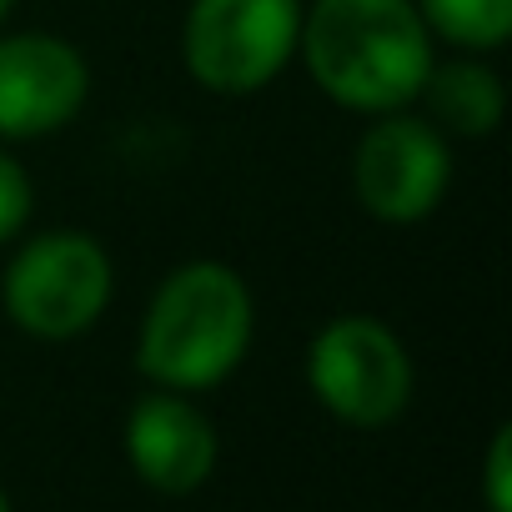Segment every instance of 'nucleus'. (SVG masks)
<instances>
[{
	"instance_id": "1",
	"label": "nucleus",
	"mask_w": 512,
	"mask_h": 512,
	"mask_svg": "<svg viewBox=\"0 0 512 512\" xmlns=\"http://www.w3.org/2000/svg\"><path fill=\"white\" fill-rule=\"evenodd\" d=\"M297 51L312 81L362 116L407 111L432 71V31L412 0H312Z\"/></svg>"
},
{
	"instance_id": "2",
	"label": "nucleus",
	"mask_w": 512,
	"mask_h": 512,
	"mask_svg": "<svg viewBox=\"0 0 512 512\" xmlns=\"http://www.w3.org/2000/svg\"><path fill=\"white\" fill-rule=\"evenodd\" d=\"M251 327L256 307L236 267L181 262L146 302L136 332V367L166 392H206L241 367Z\"/></svg>"
},
{
	"instance_id": "3",
	"label": "nucleus",
	"mask_w": 512,
	"mask_h": 512,
	"mask_svg": "<svg viewBox=\"0 0 512 512\" xmlns=\"http://www.w3.org/2000/svg\"><path fill=\"white\" fill-rule=\"evenodd\" d=\"M111 287V256L91 231H41L11 256L0 302L21 332L41 342H71L101 322Z\"/></svg>"
},
{
	"instance_id": "4",
	"label": "nucleus",
	"mask_w": 512,
	"mask_h": 512,
	"mask_svg": "<svg viewBox=\"0 0 512 512\" xmlns=\"http://www.w3.org/2000/svg\"><path fill=\"white\" fill-rule=\"evenodd\" d=\"M297 36L302 0H191L181 61L196 86L216 96H251L287 71Z\"/></svg>"
},
{
	"instance_id": "5",
	"label": "nucleus",
	"mask_w": 512,
	"mask_h": 512,
	"mask_svg": "<svg viewBox=\"0 0 512 512\" xmlns=\"http://www.w3.org/2000/svg\"><path fill=\"white\" fill-rule=\"evenodd\" d=\"M307 382L317 402L347 427H387L412 402V357L377 317H332L307 347Z\"/></svg>"
},
{
	"instance_id": "6",
	"label": "nucleus",
	"mask_w": 512,
	"mask_h": 512,
	"mask_svg": "<svg viewBox=\"0 0 512 512\" xmlns=\"http://www.w3.org/2000/svg\"><path fill=\"white\" fill-rule=\"evenodd\" d=\"M447 181H452V151L427 116L387 111L362 131L352 151V191L362 211L387 226H412L432 216L447 196Z\"/></svg>"
},
{
	"instance_id": "7",
	"label": "nucleus",
	"mask_w": 512,
	"mask_h": 512,
	"mask_svg": "<svg viewBox=\"0 0 512 512\" xmlns=\"http://www.w3.org/2000/svg\"><path fill=\"white\" fill-rule=\"evenodd\" d=\"M91 96L86 56L51 31L0 36V141H36L81 116Z\"/></svg>"
},
{
	"instance_id": "8",
	"label": "nucleus",
	"mask_w": 512,
	"mask_h": 512,
	"mask_svg": "<svg viewBox=\"0 0 512 512\" xmlns=\"http://www.w3.org/2000/svg\"><path fill=\"white\" fill-rule=\"evenodd\" d=\"M126 457L151 492L186 497L216 467V427L191 392H146L126 417Z\"/></svg>"
},
{
	"instance_id": "9",
	"label": "nucleus",
	"mask_w": 512,
	"mask_h": 512,
	"mask_svg": "<svg viewBox=\"0 0 512 512\" xmlns=\"http://www.w3.org/2000/svg\"><path fill=\"white\" fill-rule=\"evenodd\" d=\"M417 101H427V116L437 131H457V136H492L502 126V111H507L502 76L477 56H462L447 66L432 61Z\"/></svg>"
},
{
	"instance_id": "10",
	"label": "nucleus",
	"mask_w": 512,
	"mask_h": 512,
	"mask_svg": "<svg viewBox=\"0 0 512 512\" xmlns=\"http://www.w3.org/2000/svg\"><path fill=\"white\" fill-rule=\"evenodd\" d=\"M432 36L462 51H497L512 36V0H412Z\"/></svg>"
},
{
	"instance_id": "11",
	"label": "nucleus",
	"mask_w": 512,
	"mask_h": 512,
	"mask_svg": "<svg viewBox=\"0 0 512 512\" xmlns=\"http://www.w3.org/2000/svg\"><path fill=\"white\" fill-rule=\"evenodd\" d=\"M31 206H36V191H31L26 166H21L11 151H0V246L16 241V236L26 231Z\"/></svg>"
},
{
	"instance_id": "12",
	"label": "nucleus",
	"mask_w": 512,
	"mask_h": 512,
	"mask_svg": "<svg viewBox=\"0 0 512 512\" xmlns=\"http://www.w3.org/2000/svg\"><path fill=\"white\" fill-rule=\"evenodd\" d=\"M482 502H487V512H512V427H497L487 442Z\"/></svg>"
},
{
	"instance_id": "13",
	"label": "nucleus",
	"mask_w": 512,
	"mask_h": 512,
	"mask_svg": "<svg viewBox=\"0 0 512 512\" xmlns=\"http://www.w3.org/2000/svg\"><path fill=\"white\" fill-rule=\"evenodd\" d=\"M11 11H16V0H0V21H6Z\"/></svg>"
},
{
	"instance_id": "14",
	"label": "nucleus",
	"mask_w": 512,
	"mask_h": 512,
	"mask_svg": "<svg viewBox=\"0 0 512 512\" xmlns=\"http://www.w3.org/2000/svg\"><path fill=\"white\" fill-rule=\"evenodd\" d=\"M0 512H11V497L6 492H0Z\"/></svg>"
}]
</instances>
